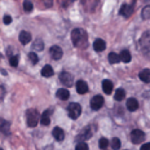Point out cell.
Here are the masks:
<instances>
[{
  "mask_svg": "<svg viewBox=\"0 0 150 150\" xmlns=\"http://www.w3.org/2000/svg\"><path fill=\"white\" fill-rule=\"evenodd\" d=\"M71 40L76 48H86L88 45V34L83 29H74L71 31Z\"/></svg>",
  "mask_w": 150,
  "mask_h": 150,
  "instance_id": "1",
  "label": "cell"
},
{
  "mask_svg": "<svg viewBox=\"0 0 150 150\" xmlns=\"http://www.w3.org/2000/svg\"><path fill=\"white\" fill-rule=\"evenodd\" d=\"M140 51H141L142 56H145L146 58L150 60V31H145V33L140 38Z\"/></svg>",
  "mask_w": 150,
  "mask_h": 150,
  "instance_id": "2",
  "label": "cell"
},
{
  "mask_svg": "<svg viewBox=\"0 0 150 150\" xmlns=\"http://www.w3.org/2000/svg\"><path fill=\"white\" fill-rule=\"evenodd\" d=\"M42 115L39 114V111L35 109H29L26 112V119H27V126L29 127H36L38 123L40 122Z\"/></svg>",
  "mask_w": 150,
  "mask_h": 150,
  "instance_id": "3",
  "label": "cell"
},
{
  "mask_svg": "<svg viewBox=\"0 0 150 150\" xmlns=\"http://www.w3.org/2000/svg\"><path fill=\"white\" fill-rule=\"evenodd\" d=\"M67 112H69V117H70L71 119H78V118H79V115L82 114V108H80L79 104L73 102V104L69 105Z\"/></svg>",
  "mask_w": 150,
  "mask_h": 150,
  "instance_id": "4",
  "label": "cell"
},
{
  "mask_svg": "<svg viewBox=\"0 0 150 150\" xmlns=\"http://www.w3.org/2000/svg\"><path fill=\"white\" fill-rule=\"evenodd\" d=\"M135 5H136V1H132L131 4H123L120 8V11H119V14L123 16V17H126V18L131 17L133 13V11H135Z\"/></svg>",
  "mask_w": 150,
  "mask_h": 150,
  "instance_id": "5",
  "label": "cell"
},
{
  "mask_svg": "<svg viewBox=\"0 0 150 150\" xmlns=\"http://www.w3.org/2000/svg\"><path fill=\"white\" fill-rule=\"evenodd\" d=\"M145 140V133L141 129H133L131 132V141L133 144H140Z\"/></svg>",
  "mask_w": 150,
  "mask_h": 150,
  "instance_id": "6",
  "label": "cell"
},
{
  "mask_svg": "<svg viewBox=\"0 0 150 150\" xmlns=\"http://www.w3.org/2000/svg\"><path fill=\"white\" fill-rule=\"evenodd\" d=\"M91 137H92V128H91V127H86L82 132L79 133V136L76 137V140L79 142H84L86 140L91 139Z\"/></svg>",
  "mask_w": 150,
  "mask_h": 150,
  "instance_id": "7",
  "label": "cell"
},
{
  "mask_svg": "<svg viewBox=\"0 0 150 150\" xmlns=\"http://www.w3.org/2000/svg\"><path fill=\"white\" fill-rule=\"evenodd\" d=\"M102 106H104V98H102V96H95V97L91 100V108L93 110H100Z\"/></svg>",
  "mask_w": 150,
  "mask_h": 150,
  "instance_id": "8",
  "label": "cell"
},
{
  "mask_svg": "<svg viewBox=\"0 0 150 150\" xmlns=\"http://www.w3.org/2000/svg\"><path fill=\"white\" fill-rule=\"evenodd\" d=\"M60 80L65 84L66 87H71L73 86V75L67 71H62L60 74Z\"/></svg>",
  "mask_w": 150,
  "mask_h": 150,
  "instance_id": "9",
  "label": "cell"
},
{
  "mask_svg": "<svg viewBox=\"0 0 150 150\" xmlns=\"http://www.w3.org/2000/svg\"><path fill=\"white\" fill-rule=\"evenodd\" d=\"M49 52H51V56H52L53 60H60V58L62 57V54H64L62 49L58 45H53Z\"/></svg>",
  "mask_w": 150,
  "mask_h": 150,
  "instance_id": "10",
  "label": "cell"
},
{
  "mask_svg": "<svg viewBox=\"0 0 150 150\" xmlns=\"http://www.w3.org/2000/svg\"><path fill=\"white\" fill-rule=\"evenodd\" d=\"M51 114H52V110L51 109H47V110L42 114V118H40V123L43 126H48L51 123Z\"/></svg>",
  "mask_w": 150,
  "mask_h": 150,
  "instance_id": "11",
  "label": "cell"
},
{
  "mask_svg": "<svg viewBox=\"0 0 150 150\" xmlns=\"http://www.w3.org/2000/svg\"><path fill=\"white\" fill-rule=\"evenodd\" d=\"M0 131L4 135H9L11 133V123L5 119H0Z\"/></svg>",
  "mask_w": 150,
  "mask_h": 150,
  "instance_id": "12",
  "label": "cell"
},
{
  "mask_svg": "<svg viewBox=\"0 0 150 150\" xmlns=\"http://www.w3.org/2000/svg\"><path fill=\"white\" fill-rule=\"evenodd\" d=\"M76 92L79 95H84V93L88 92V86H87V83L84 80H79L76 83Z\"/></svg>",
  "mask_w": 150,
  "mask_h": 150,
  "instance_id": "13",
  "label": "cell"
},
{
  "mask_svg": "<svg viewBox=\"0 0 150 150\" xmlns=\"http://www.w3.org/2000/svg\"><path fill=\"white\" fill-rule=\"evenodd\" d=\"M20 42L22 43L23 45L29 44V43L31 42V34L29 33V31H21V34H20Z\"/></svg>",
  "mask_w": 150,
  "mask_h": 150,
  "instance_id": "14",
  "label": "cell"
},
{
  "mask_svg": "<svg viewBox=\"0 0 150 150\" xmlns=\"http://www.w3.org/2000/svg\"><path fill=\"white\" fill-rule=\"evenodd\" d=\"M93 48H95L96 52H102V51H104V49L106 48L105 40H102V39H96L95 43H93Z\"/></svg>",
  "mask_w": 150,
  "mask_h": 150,
  "instance_id": "15",
  "label": "cell"
},
{
  "mask_svg": "<svg viewBox=\"0 0 150 150\" xmlns=\"http://www.w3.org/2000/svg\"><path fill=\"white\" fill-rule=\"evenodd\" d=\"M127 109L129 111H135L139 109V102H137V100L136 98H128L127 100Z\"/></svg>",
  "mask_w": 150,
  "mask_h": 150,
  "instance_id": "16",
  "label": "cell"
},
{
  "mask_svg": "<svg viewBox=\"0 0 150 150\" xmlns=\"http://www.w3.org/2000/svg\"><path fill=\"white\" fill-rule=\"evenodd\" d=\"M52 135H53V137H54L56 140H57V141H62V140L65 139V132L61 129L60 127H56L54 129H53Z\"/></svg>",
  "mask_w": 150,
  "mask_h": 150,
  "instance_id": "17",
  "label": "cell"
},
{
  "mask_svg": "<svg viewBox=\"0 0 150 150\" xmlns=\"http://www.w3.org/2000/svg\"><path fill=\"white\" fill-rule=\"evenodd\" d=\"M102 89H104V92L106 93V95H110V93L112 92V83L109 79L102 80Z\"/></svg>",
  "mask_w": 150,
  "mask_h": 150,
  "instance_id": "18",
  "label": "cell"
},
{
  "mask_svg": "<svg viewBox=\"0 0 150 150\" xmlns=\"http://www.w3.org/2000/svg\"><path fill=\"white\" fill-rule=\"evenodd\" d=\"M139 78L144 83H150V70L149 69H144L141 73L139 74Z\"/></svg>",
  "mask_w": 150,
  "mask_h": 150,
  "instance_id": "19",
  "label": "cell"
},
{
  "mask_svg": "<svg viewBox=\"0 0 150 150\" xmlns=\"http://www.w3.org/2000/svg\"><path fill=\"white\" fill-rule=\"evenodd\" d=\"M120 61L124 62V64H128V62L131 61V53L127 51V49H123V51L120 52Z\"/></svg>",
  "mask_w": 150,
  "mask_h": 150,
  "instance_id": "20",
  "label": "cell"
},
{
  "mask_svg": "<svg viewBox=\"0 0 150 150\" xmlns=\"http://www.w3.org/2000/svg\"><path fill=\"white\" fill-rule=\"evenodd\" d=\"M57 97L62 100V101H65V100H67L69 97H70V93H69V91L67 89H58L57 91Z\"/></svg>",
  "mask_w": 150,
  "mask_h": 150,
  "instance_id": "21",
  "label": "cell"
},
{
  "mask_svg": "<svg viewBox=\"0 0 150 150\" xmlns=\"http://www.w3.org/2000/svg\"><path fill=\"white\" fill-rule=\"evenodd\" d=\"M53 74H54V73H53V69H52V66L47 65V66L43 67V70H42V75H43V76L49 78V76H52Z\"/></svg>",
  "mask_w": 150,
  "mask_h": 150,
  "instance_id": "22",
  "label": "cell"
},
{
  "mask_svg": "<svg viewBox=\"0 0 150 150\" xmlns=\"http://www.w3.org/2000/svg\"><path fill=\"white\" fill-rule=\"evenodd\" d=\"M124 96H126V91L122 89V88L117 89L115 91V93H114V98L117 100V101H122V100L124 98Z\"/></svg>",
  "mask_w": 150,
  "mask_h": 150,
  "instance_id": "23",
  "label": "cell"
},
{
  "mask_svg": "<svg viewBox=\"0 0 150 150\" xmlns=\"http://www.w3.org/2000/svg\"><path fill=\"white\" fill-rule=\"evenodd\" d=\"M109 61H110V64H118V62H120V56L117 54V53H110L109 54Z\"/></svg>",
  "mask_w": 150,
  "mask_h": 150,
  "instance_id": "24",
  "label": "cell"
},
{
  "mask_svg": "<svg viewBox=\"0 0 150 150\" xmlns=\"http://www.w3.org/2000/svg\"><path fill=\"white\" fill-rule=\"evenodd\" d=\"M141 17L144 18V20H149V18H150V5H146V7L142 9Z\"/></svg>",
  "mask_w": 150,
  "mask_h": 150,
  "instance_id": "25",
  "label": "cell"
},
{
  "mask_svg": "<svg viewBox=\"0 0 150 150\" xmlns=\"http://www.w3.org/2000/svg\"><path fill=\"white\" fill-rule=\"evenodd\" d=\"M43 48H44V44H43V40L36 39L35 42H34V49H35V51H43Z\"/></svg>",
  "mask_w": 150,
  "mask_h": 150,
  "instance_id": "26",
  "label": "cell"
},
{
  "mask_svg": "<svg viewBox=\"0 0 150 150\" xmlns=\"http://www.w3.org/2000/svg\"><path fill=\"white\" fill-rule=\"evenodd\" d=\"M33 8H34L33 3L29 1V0H25V1H23V9H25V12H26V13H30V12L33 11Z\"/></svg>",
  "mask_w": 150,
  "mask_h": 150,
  "instance_id": "27",
  "label": "cell"
},
{
  "mask_svg": "<svg viewBox=\"0 0 150 150\" xmlns=\"http://www.w3.org/2000/svg\"><path fill=\"white\" fill-rule=\"evenodd\" d=\"M111 148L114 150H117V149L120 148V140L118 139V137H114V139L111 140Z\"/></svg>",
  "mask_w": 150,
  "mask_h": 150,
  "instance_id": "28",
  "label": "cell"
},
{
  "mask_svg": "<svg viewBox=\"0 0 150 150\" xmlns=\"http://www.w3.org/2000/svg\"><path fill=\"white\" fill-rule=\"evenodd\" d=\"M98 146L101 149H106L109 146V140L108 139H105V137H102V139H100V141H98Z\"/></svg>",
  "mask_w": 150,
  "mask_h": 150,
  "instance_id": "29",
  "label": "cell"
},
{
  "mask_svg": "<svg viewBox=\"0 0 150 150\" xmlns=\"http://www.w3.org/2000/svg\"><path fill=\"white\" fill-rule=\"evenodd\" d=\"M29 60L31 61V64H33V65H36V64H38V61H39V58H38L36 53L31 52V53H29Z\"/></svg>",
  "mask_w": 150,
  "mask_h": 150,
  "instance_id": "30",
  "label": "cell"
},
{
  "mask_svg": "<svg viewBox=\"0 0 150 150\" xmlns=\"http://www.w3.org/2000/svg\"><path fill=\"white\" fill-rule=\"evenodd\" d=\"M9 64H11V66L16 67L18 65V56H11L9 57Z\"/></svg>",
  "mask_w": 150,
  "mask_h": 150,
  "instance_id": "31",
  "label": "cell"
},
{
  "mask_svg": "<svg viewBox=\"0 0 150 150\" xmlns=\"http://www.w3.org/2000/svg\"><path fill=\"white\" fill-rule=\"evenodd\" d=\"M75 150H89V149H88V145H87L86 142H78Z\"/></svg>",
  "mask_w": 150,
  "mask_h": 150,
  "instance_id": "32",
  "label": "cell"
},
{
  "mask_svg": "<svg viewBox=\"0 0 150 150\" xmlns=\"http://www.w3.org/2000/svg\"><path fill=\"white\" fill-rule=\"evenodd\" d=\"M11 22H12V17H11V16H4V23L9 25Z\"/></svg>",
  "mask_w": 150,
  "mask_h": 150,
  "instance_id": "33",
  "label": "cell"
},
{
  "mask_svg": "<svg viewBox=\"0 0 150 150\" xmlns=\"http://www.w3.org/2000/svg\"><path fill=\"white\" fill-rule=\"evenodd\" d=\"M140 150H150V142L144 144V145L141 146V149H140Z\"/></svg>",
  "mask_w": 150,
  "mask_h": 150,
  "instance_id": "34",
  "label": "cell"
},
{
  "mask_svg": "<svg viewBox=\"0 0 150 150\" xmlns=\"http://www.w3.org/2000/svg\"><path fill=\"white\" fill-rule=\"evenodd\" d=\"M4 95H5V89H4V87L1 86V98H4Z\"/></svg>",
  "mask_w": 150,
  "mask_h": 150,
  "instance_id": "35",
  "label": "cell"
},
{
  "mask_svg": "<svg viewBox=\"0 0 150 150\" xmlns=\"http://www.w3.org/2000/svg\"><path fill=\"white\" fill-rule=\"evenodd\" d=\"M1 150H3V149H1Z\"/></svg>",
  "mask_w": 150,
  "mask_h": 150,
  "instance_id": "36",
  "label": "cell"
}]
</instances>
